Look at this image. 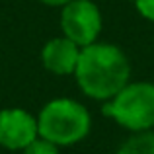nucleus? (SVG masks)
Wrapping results in <instances>:
<instances>
[{"instance_id":"nucleus-1","label":"nucleus","mask_w":154,"mask_h":154,"mask_svg":"<svg viewBox=\"0 0 154 154\" xmlns=\"http://www.w3.org/2000/svg\"><path fill=\"white\" fill-rule=\"evenodd\" d=\"M74 76L86 96L94 100H111L129 84L131 64L119 47L94 41L80 49Z\"/></svg>"},{"instance_id":"nucleus-3","label":"nucleus","mask_w":154,"mask_h":154,"mask_svg":"<svg viewBox=\"0 0 154 154\" xmlns=\"http://www.w3.org/2000/svg\"><path fill=\"white\" fill-rule=\"evenodd\" d=\"M103 113L129 131H150L154 127V84L135 82L123 86L105 103Z\"/></svg>"},{"instance_id":"nucleus-7","label":"nucleus","mask_w":154,"mask_h":154,"mask_svg":"<svg viewBox=\"0 0 154 154\" xmlns=\"http://www.w3.org/2000/svg\"><path fill=\"white\" fill-rule=\"evenodd\" d=\"M117 154H154V133L140 131L119 146Z\"/></svg>"},{"instance_id":"nucleus-4","label":"nucleus","mask_w":154,"mask_h":154,"mask_svg":"<svg viewBox=\"0 0 154 154\" xmlns=\"http://www.w3.org/2000/svg\"><path fill=\"white\" fill-rule=\"evenodd\" d=\"M60 27L64 31V37L74 41L76 45H90L98 39L100 31H102L100 8L90 0H70L63 8Z\"/></svg>"},{"instance_id":"nucleus-10","label":"nucleus","mask_w":154,"mask_h":154,"mask_svg":"<svg viewBox=\"0 0 154 154\" xmlns=\"http://www.w3.org/2000/svg\"><path fill=\"white\" fill-rule=\"evenodd\" d=\"M39 2L49 4V6H64V4H68L70 0H39Z\"/></svg>"},{"instance_id":"nucleus-8","label":"nucleus","mask_w":154,"mask_h":154,"mask_svg":"<svg viewBox=\"0 0 154 154\" xmlns=\"http://www.w3.org/2000/svg\"><path fill=\"white\" fill-rule=\"evenodd\" d=\"M22 154H59V150H57V144L41 137V139L31 140L26 148H22Z\"/></svg>"},{"instance_id":"nucleus-2","label":"nucleus","mask_w":154,"mask_h":154,"mask_svg":"<svg viewBox=\"0 0 154 154\" xmlns=\"http://www.w3.org/2000/svg\"><path fill=\"white\" fill-rule=\"evenodd\" d=\"M90 113L82 103L59 98L41 109L37 117V133L57 146H68L80 143L90 133Z\"/></svg>"},{"instance_id":"nucleus-9","label":"nucleus","mask_w":154,"mask_h":154,"mask_svg":"<svg viewBox=\"0 0 154 154\" xmlns=\"http://www.w3.org/2000/svg\"><path fill=\"white\" fill-rule=\"evenodd\" d=\"M133 2H135L137 10L143 18L154 22V0H133Z\"/></svg>"},{"instance_id":"nucleus-5","label":"nucleus","mask_w":154,"mask_h":154,"mask_svg":"<svg viewBox=\"0 0 154 154\" xmlns=\"http://www.w3.org/2000/svg\"><path fill=\"white\" fill-rule=\"evenodd\" d=\"M37 119L23 109L0 111V146L10 150H22L37 139Z\"/></svg>"},{"instance_id":"nucleus-6","label":"nucleus","mask_w":154,"mask_h":154,"mask_svg":"<svg viewBox=\"0 0 154 154\" xmlns=\"http://www.w3.org/2000/svg\"><path fill=\"white\" fill-rule=\"evenodd\" d=\"M80 49L82 47L76 45L74 41H70L68 37L51 39L43 47V53H41L43 66L60 76L74 74L76 63H78V57H80Z\"/></svg>"}]
</instances>
